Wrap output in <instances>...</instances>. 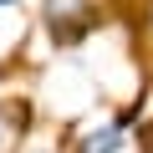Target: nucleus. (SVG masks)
I'll return each mask as SVG.
<instances>
[{
	"label": "nucleus",
	"instance_id": "nucleus-4",
	"mask_svg": "<svg viewBox=\"0 0 153 153\" xmlns=\"http://www.w3.org/2000/svg\"><path fill=\"white\" fill-rule=\"evenodd\" d=\"M0 5H21V0H0Z\"/></svg>",
	"mask_w": 153,
	"mask_h": 153
},
{
	"label": "nucleus",
	"instance_id": "nucleus-3",
	"mask_svg": "<svg viewBox=\"0 0 153 153\" xmlns=\"http://www.w3.org/2000/svg\"><path fill=\"white\" fill-rule=\"evenodd\" d=\"M10 148V123H5V112H0V153Z\"/></svg>",
	"mask_w": 153,
	"mask_h": 153
},
{
	"label": "nucleus",
	"instance_id": "nucleus-1",
	"mask_svg": "<svg viewBox=\"0 0 153 153\" xmlns=\"http://www.w3.org/2000/svg\"><path fill=\"white\" fill-rule=\"evenodd\" d=\"M41 21H46V31H51L56 46H76L82 36H92L102 26V16H97L92 0H46V5H41Z\"/></svg>",
	"mask_w": 153,
	"mask_h": 153
},
{
	"label": "nucleus",
	"instance_id": "nucleus-5",
	"mask_svg": "<svg viewBox=\"0 0 153 153\" xmlns=\"http://www.w3.org/2000/svg\"><path fill=\"white\" fill-rule=\"evenodd\" d=\"M31 153H51V148H31Z\"/></svg>",
	"mask_w": 153,
	"mask_h": 153
},
{
	"label": "nucleus",
	"instance_id": "nucleus-2",
	"mask_svg": "<svg viewBox=\"0 0 153 153\" xmlns=\"http://www.w3.org/2000/svg\"><path fill=\"white\" fill-rule=\"evenodd\" d=\"M123 128H128V117L92 128V133H87L82 143H76V153H117V148H123Z\"/></svg>",
	"mask_w": 153,
	"mask_h": 153
}]
</instances>
